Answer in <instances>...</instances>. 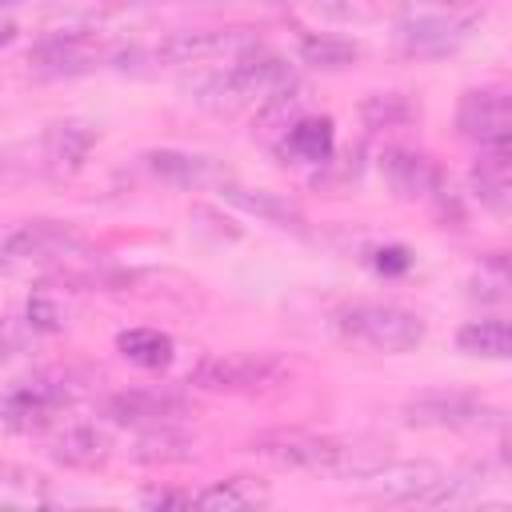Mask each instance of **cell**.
Instances as JSON below:
<instances>
[{"label": "cell", "mask_w": 512, "mask_h": 512, "mask_svg": "<svg viewBox=\"0 0 512 512\" xmlns=\"http://www.w3.org/2000/svg\"><path fill=\"white\" fill-rule=\"evenodd\" d=\"M116 348L124 360H132L140 368H164L172 360V336L160 328H124L116 336Z\"/></svg>", "instance_id": "obj_21"}, {"label": "cell", "mask_w": 512, "mask_h": 512, "mask_svg": "<svg viewBox=\"0 0 512 512\" xmlns=\"http://www.w3.org/2000/svg\"><path fill=\"white\" fill-rule=\"evenodd\" d=\"M404 420L416 428H480L492 424V408L464 392H428L404 404Z\"/></svg>", "instance_id": "obj_11"}, {"label": "cell", "mask_w": 512, "mask_h": 512, "mask_svg": "<svg viewBox=\"0 0 512 512\" xmlns=\"http://www.w3.org/2000/svg\"><path fill=\"white\" fill-rule=\"evenodd\" d=\"M336 148V132H332V120L328 116H304L292 124L288 132V152L296 160H308V164H324Z\"/></svg>", "instance_id": "obj_20"}, {"label": "cell", "mask_w": 512, "mask_h": 512, "mask_svg": "<svg viewBox=\"0 0 512 512\" xmlns=\"http://www.w3.org/2000/svg\"><path fill=\"white\" fill-rule=\"evenodd\" d=\"M0 4H4V8H12V4H16V0H0Z\"/></svg>", "instance_id": "obj_33"}, {"label": "cell", "mask_w": 512, "mask_h": 512, "mask_svg": "<svg viewBox=\"0 0 512 512\" xmlns=\"http://www.w3.org/2000/svg\"><path fill=\"white\" fill-rule=\"evenodd\" d=\"M132 456L144 460V464H172V460H188V456H192V444H188L184 436H176L168 424H160V428H148V432L136 440Z\"/></svg>", "instance_id": "obj_23"}, {"label": "cell", "mask_w": 512, "mask_h": 512, "mask_svg": "<svg viewBox=\"0 0 512 512\" xmlns=\"http://www.w3.org/2000/svg\"><path fill=\"white\" fill-rule=\"evenodd\" d=\"M140 500H144L148 508H192V504H196L192 492H168V488H164V492H160V488H156V492H144Z\"/></svg>", "instance_id": "obj_29"}, {"label": "cell", "mask_w": 512, "mask_h": 512, "mask_svg": "<svg viewBox=\"0 0 512 512\" xmlns=\"http://www.w3.org/2000/svg\"><path fill=\"white\" fill-rule=\"evenodd\" d=\"M144 160L164 184H176V188H204V184L220 188L228 176L212 156H196V152H180V148H156Z\"/></svg>", "instance_id": "obj_14"}, {"label": "cell", "mask_w": 512, "mask_h": 512, "mask_svg": "<svg viewBox=\"0 0 512 512\" xmlns=\"http://www.w3.org/2000/svg\"><path fill=\"white\" fill-rule=\"evenodd\" d=\"M256 500H264V492L252 488L248 476L220 480V484H208L204 492H196V508H212V512H240V508H252Z\"/></svg>", "instance_id": "obj_22"}, {"label": "cell", "mask_w": 512, "mask_h": 512, "mask_svg": "<svg viewBox=\"0 0 512 512\" xmlns=\"http://www.w3.org/2000/svg\"><path fill=\"white\" fill-rule=\"evenodd\" d=\"M380 176L400 200H424L440 184V168L412 148H384L380 152Z\"/></svg>", "instance_id": "obj_13"}, {"label": "cell", "mask_w": 512, "mask_h": 512, "mask_svg": "<svg viewBox=\"0 0 512 512\" xmlns=\"http://www.w3.org/2000/svg\"><path fill=\"white\" fill-rule=\"evenodd\" d=\"M280 376H284V360L272 352H212L192 364L188 384L204 392H248V388H268Z\"/></svg>", "instance_id": "obj_5"}, {"label": "cell", "mask_w": 512, "mask_h": 512, "mask_svg": "<svg viewBox=\"0 0 512 512\" xmlns=\"http://www.w3.org/2000/svg\"><path fill=\"white\" fill-rule=\"evenodd\" d=\"M84 252V236L60 220H28L4 236V260H68Z\"/></svg>", "instance_id": "obj_7"}, {"label": "cell", "mask_w": 512, "mask_h": 512, "mask_svg": "<svg viewBox=\"0 0 512 512\" xmlns=\"http://www.w3.org/2000/svg\"><path fill=\"white\" fill-rule=\"evenodd\" d=\"M368 496L384 504H436L448 496V472L416 460V464H376L368 476Z\"/></svg>", "instance_id": "obj_6"}, {"label": "cell", "mask_w": 512, "mask_h": 512, "mask_svg": "<svg viewBox=\"0 0 512 512\" xmlns=\"http://www.w3.org/2000/svg\"><path fill=\"white\" fill-rule=\"evenodd\" d=\"M360 56V48L344 36H304L300 40V60L312 68H348Z\"/></svg>", "instance_id": "obj_24"}, {"label": "cell", "mask_w": 512, "mask_h": 512, "mask_svg": "<svg viewBox=\"0 0 512 512\" xmlns=\"http://www.w3.org/2000/svg\"><path fill=\"white\" fill-rule=\"evenodd\" d=\"M436 4H444V8H464V4H472V0H436Z\"/></svg>", "instance_id": "obj_31"}, {"label": "cell", "mask_w": 512, "mask_h": 512, "mask_svg": "<svg viewBox=\"0 0 512 512\" xmlns=\"http://www.w3.org/2000/svg\"><path fill=\"white\" fill-rule=\"evenodd\" d=\"M252 456L276 464V468H292V472H324V476H368L376 464H364L356 448L316 436V432H300V428H280V432H264L248 444Z\"/></svg>", "instance_id": "obj_1"}, {"label": "cell", "mask_w": 512, "mask_h": 512, "mask_svg": "<svg viewBox=\"0 0 512 512\" xmlns=\"http://www.w3.org/2000/svg\"><path fill=\"white\" fill-rule=\"evenodd\" d=\"M108 452H112V440L96 424H72L48 444V456L64 468H96L108 460Z\"/></svg>", "instance_id": "obj_17"}, {"label": "cell", "mask_w": 512, "mask_h": 512, "mask_svg": "<svg viewBox=\"0 0 512 512\" xmlns=\"http://www.w3.org/2000/svg\"><path fill=\"white\" fill-rule=\"evenodd\" d=\"M456 128L480 144L512 128V92H464L456 108Z\"/></svg>", "instance_id": "obj_16"}, {"label": "cell", "mask_w": 512, "mask_h": 512, "mask_svg": "<svg viewBox=\"0 0 512 512\" xmlns=\"http://www.w3.org/2000/svg\"><path fill=\"white\" fill-rule=\"evenodd\" d=\"M68 400H72V388H64V380L36 376V380L16 384V388L4 392V424H8V432L40 428V424H48Z\"/></svg>", "instance_id": "obj_9"}, {"label": "cell", "mask_w": 512, "mask_h": 512, "mask_svg": "<svg viewBox=\"0 0 512 512\" xmlns=\"http://www.w3.org/2000/svg\"><path fill=\"white\" fill-rule=\"evenodd\" d=\"M500 460H504V464L512 468V444H504V452H500Z\"/></svg>", "instance_id": "obj_32"}, {"label": "cell", "mask_w": 512, "mask_h": 512, "mask_svg": "<svg viewBox=\"0 0 512 512\" xmlns=\"http://www.w3.org/2000/svg\"><path fill=\"white\" fill-rule=\"evenodd\" d=\"M24 316H28L24 324H28L32 332H60V328H64V312H60L48 296H32L28 308H24Z\"/></svg>", "instance_id": "obj_26"}, {"label": "cell", "mask_w": 512, "mask_h": 512, "mask_svg": "<svg viewBox=\"0 0 512 512\" xmlns=\"http://www.w3.org/2000/svg\"><path fill=\"white\" fill-rule=\"evenodd\" d=\"M256 48V32L252 28H184L164 36L160 44H152L148 52H116V68H128V60H152V64H200L212 56H240Z\"/></svg>", "instance_id": "obj_4"}, {"label": "cell", "mask_w": 512, "mask_h": 512, "mask_svg": "<svg viewBox=\"0 0 512 512\" xmlns=\"http://www.w3.org/2000/svg\"><path fill=\"white\" fill-rule=\"evenodd\" d=\"M100 132L92 124H80V120H60L44 132V152L48 160H56L60 168H80L84 156L96 148Z\"/></svg>", "instance_id": "obj_18"}, {"label": "cell", "mask_w": 512, "mask_h": 512, "mask_svg": "<svg viewBox=\"0 0 512 512\" xmlns=\"http://www.w3.org/2000/svg\"><path fill=\"white\" fill-rule=\"evenodd\" d=\"M308 4L324 16H332V20H368L372 16L368 0H308Z\"/></svg>", "instance_id": "obj_27"}, {"label": "cell", "mask_w": 512, "mask_h": 512, "mask_svg": "<svg viewBox=\"0 0 512 512\" xmlns=\"http://www.w3.org/2000/svg\"><path fill=\"white\" fill-rule=\"evenodd\" d=\"M284 88H292V68L272 56V52H240L228 60V68H220L204 88H200V100L208 108H240V104H252V100H276Z\"/></svg>", "instance_id": "obj_2"}, {"label": "cell", "mask_w": 512, "mask_h": 512, "mask_svg": "<svg viewBox=\"0 0 512 512\" xmlns=\"http://www.w3.org/2000/svg\"><path fill=\"white\" fill-rule=\"evenodd\" d=\"M96 48H92V36L80 32V28H68V32H48L32 44L28 52V64L32 72L40 76H76V72H88L96 64Z\"/></svg>", "instance_id": "obj_12"}, {"label": "cell", "mask_w": 512, "mask_h": 512, "mask_svg": "<svg viewBox=\"0 0 512 512\" xmlns=\"http://www.w3.org/2000/svg\"><path fill=\"white\" fill-rule=\"evenodd\" d=\"M480 148L488 152V160H492V164H500V168H512V128H504V132L488 136Z\"/></svg>", "instance_id": "obj_28"}, {"label": "cell", "mask_w": 512, "mask_h": 512, "mask_svg": "<svg viewBox=\"0 0 512 512\" xmlns=\"http://www.w3.org/2000/svg\"><path fill=\"white\" fill-rule=\"evenodd\" d=\"M112 424H132V428H160L172 424L176 416H188V400L164 388H128L112 392L100 408Z\"/></svg>", "instance_id": "obj_10"}, {"label": "cell", "mask_w": 512, "mask_h": 512, "mask_svg": "<svg viewBox=\"0 0 512 512\" xmlns=\"http://www.w3.org/2000/svg\"><path fill=\"white\" fill-rule=\"evenodd\" d=\"M376 268L380 272H404L408 268V252L404 248H380L376 252Z\"/></svg>", "instance_id": "obj_30"}, {"label": "cell", "mask_w": 512, "mask_h": 512, "mask_svg": "<svg viewBox=\"0 0 512 512\" xmlns=\"http://www.w3.org/2000/svg\"><path fill=\"white\" fill-rule=\"evenodd\" d=\"M336 328L372 352H412L424 340V320L400 304H352L336 316Z\"/></svg>", "instance_id": "obj_3"}, {"label": "cell", "mask_w": 512, "mask_h": 512, "mask_svg": "<svg viewBox=\"0 0 512 512\" xmlns=\"http://www.w3.org/2000/svg\"><path fill=\"white\" fill-rule=\"evenodd\" d=\"M456 344H460V352L504 360V356H512V320H472L456 332Z\"/></svg>", "instance_id": "obj_19"}, {"label": "cell", "mask_w": 512, "mask_h": 512, "mask_svg": "<svg viewBox=\"0 0 512 512\" xmlns=\"http://www.w3.org/2000/svg\"><path fill=\"white\" fill-rule=\"evenodd\" d=\"M360 116H364L368 128H396V124L416 120V108H412V100L400 96V92H376V96H368V100L360 104Z\"/></svg>", "instance_id": "obj_25"}, {"label": "cell", "mask_w": 512, "mask_h": 512, "mask_svg": "<svg viewBox=\"0 0 512 512\" xmlns=\"http://www.w3.org/2000/svg\"><path fill=\"white\" fill-rule=\"evenodd\" d=\"M472 32V20L448 16V12H416L396 24V40L412 56H448L456 52Z\"/></svg>", "instance_id": "obj_8"}, {"label": "cell", "mask_w": 512, "mask_h": 512, "mask_svg": "<svg viewBox=\"0 0 512 512\" xmlns=\"http://www.w3.org/2000/svg\"><path fill=\"white\" fill-rule=\"evenodd\" d=\"M216 192H220V200H228L232 208H240V212H248V216H256V220H264V224H276V228H304L300 204H292L288 196H280V192H272V188H244V184L224 180Z\"/></svg>", "instance_id": "obj_15"}]
</instances>
